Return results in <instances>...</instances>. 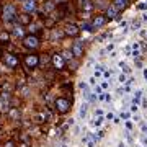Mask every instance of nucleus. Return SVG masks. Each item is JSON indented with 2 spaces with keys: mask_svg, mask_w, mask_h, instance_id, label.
I'll return each mask as SVG.
<instances>
[{
  "mask_svg": "<svg viewBox=\"0 0 147 147\" xmlns=\"http://www.w3.org/2000/svg\"><path fill=\"white\" fill-rule=\"evenodd\" d=\"M53 64L56 69H64L65 67V61H64V57L61 56V54H56V56H53Z\"/></svg>",
  "mask_w": 147,
  "mask_h": 147,
  "instance_id": "0eeeda50",
  "label": "nucleus"
},
{
  "mask_svg": "<svg viewBox=\"0 0 147 147\" xmlns=\"http://www.w3.org/2000/svg\"><path fill=\"white\" fill-rule=\"evenodd\" d=\"M5 64H8L10 67H15V65H18V57L8 54V56H5Z\"/></svg>",
  "mask_w": 147,
  "mask_h": 147,
  "instance_id": "9d476101",
  "label": "nucleus"
},
{
  "mask_svg": "<svg viewBox=\"0 0 147 147\" xmlns=\"http://www.w3.org/2000/svg\"><path fill=\"white\" fill-rule=\"evenodd\" d=\"M13 34H15V36H18V38H23V30H21V26L15 28V31H13Z\"/></svg>",
  "mask_w": 147,
  "mask_h": 147,
  "instance_id": "a211bd4d",
  "label": "nucleus"
},
{
  "mask_svg": "<svg viewBox=\"0 0 147 147\" xmlns=\"http://www.w3.org/2000/svg\"><path fill=\"white\" fill-rule=\"evenodd\" d=\"M85 113H87V105H82V110H80V116L84 118V116H85Z\"/></svg>",
  "mask_w": 147,
  "mask_h": 147,
  "instance_id": "5701e85b",
  "label": "nucleus"
},
{
  "mask_svg": "<svg viewBox=\"0 0 147 147\" xmlns=\"http://www.w3.org/2000/svg\"><path fill=\"white\" fill-rule=\"evenodd\" d=\"M70 103L72 101H69L67 98H57V100L54 101V106H56V110L59 111V113H67L69 108H70Z\"/></svg>",
  "mask_w": 147,
  "mask_h": 147,
  "instance_id": "f257e3e1",
  "label": "nucleus"
},
{
  "mask_svg": "<svg viewBox=\"0 0 147 147\" xmlns=\"http://www.w3.org/2000/svg\"><path fill=\"white\" fill-rule=\"evenodd\" d=\"M0 41H8V33H2L0 34Z\"/></svg>",
  "mask_w": 147,
  "mask_h": 147,
  "instance_id": "4be33fe9",
  "label": "nucleus"
},
{
  "mask_svg": "<svg viewBox=\"0 0 147 147\" xmlns=\"http://www.w3.org/2000/svg\"><path fill=\"white\" fill-rule=\"evenodd\" d=\"M72 56H75V57H82V54H84V47H82V44L80 42H74L72 44Z\"/></svg>",
  "mask_w": 147,
  "mask_h": 147,
  "instance_id": "6e6552de",
  "label": "nucleus"
},
{
  "mask_svg": "<svg viewBox=\"0 0 147 147\" xmlns=\"http://www.w3.org/2000/svg\"><path fill=\"white\" fill-rule=\"evenodd\" d=\"M18 21H20L21 25H28V23H31V16L28 15V13H23V15L18 16Z\"/></svg>",
  "mask_w": 147,
  "mask_h": 147,
  "instance_id": "ddd939ff",
  "label": "nucleus"
},
{
  "mask_svg": "<svg viewBox=\"0 0 147 147\" xmlns=\"http://www.w3.org/2000/svg\"><path fill=\"white\" fill-rule=\"evenodd\" d=\"M54 8H56V3H54L53 0H47L46 3H44V7H42V10H44V13H49V11H53Z\"/></svg>",
  "mask_w": 147,
  "mask_h": 147,
  "instance_id": "9b49d317",
  "label": "nucleus"
},
{
  "mask_svg": "<svg viewBox=\"0 0 147 147\" xmlns=\"http://www.w3.org/2000/svg\"><path fill=\"white\" fill-rule=\"evenodd\" d=\"M127 5V0H115V8L116 10H119V8H124V7Z\"/></svg>",
  "mask_w": 147,
  "mask_h": 147,
  "instance_id": "4468645a",
  "label": "nucleus"
},
{
  "mask_svg": "<svg viewBox=\"0 0 147 147\" xmlns=\"http://www.w3.org/2000/svg\"><path fill=\"white\" fill-rule=\"evenodd\" d=\"M62 57H64V61H65V59H70V57H72V53H70V51H64Z\"/></svg>",
  "mask_w": 147,
  "mask_h": 147,
  "instance_id": "412c9836",
  "label": "nucleus"
},
{
  "mask_svg": "<svg viewBox=\"0 0 147 147\" xmlns=\"http://www.w3.org/2000/svg\"><path fill=\"white\" fill-rule=\"evenodd\" d=\"M62 147H65V146H62Z\"/></svg>",
  "mask_w": 147,
  "mask_h": 147,
  "instance_id": "cd10ccee",
  "label": "nucleus"
},
{
  "mask_svg": "<svg viewBox=\"0 0 147 147\" xmlns=\"http://www.w3.org/2000/svg\"><path fill=\"white\" fill-rule=\"evenodd\" d=\"M16 18H18L16 8L13 5H7L5 8H3V20L5 21H15Z\"/></svg>",
  "mask_w": 147,
  "mask_h": 147,
  "instance_id": "f03ea898",
  "label": "nucleus"
},
{
  "mask_svg": "<svg viewBox=\"0 0 147 147\" xmlns=\"http://www.w3.org/2000/svg\"><path fill=\"white\" fill-rule=\"evenodd\" d=\"M5 147H15V142H13V141H8V142L5 144Z\"/></svg>",
  "mask_w": 147,
  "mask_h": 147,
  "instance_id": "393cba45",
  "label": "nucleus"
},
{
  "mask_svg": "<svg viewBox=\"0 0 147 147\" xmlns=\"http://www.w3.org/2000/svg\"><path fill=\"white\" fill-rule=\"evenodd\" d=\"M0 111L2 113H8L10 111V95L7 92L0 93Z\"/></svg>",
  "mask_w": 147,
  "mask_h": 147,
  "instance_id": "7ed1b4c3",
  "label": "nucleus"
},
{
  "mask_svg": "<svg viewBox=\"0 0 147 147\" xmlns=\"http://www.w3.org/2000/svg\"><path fill=\"white\" fill-rule=\"evenodd\" d=\"M10 116L15 119V118H18V110L16 108H10Z\"/></svg>",
  "mask_w": 147,
  "mask_h": 147,
  "instance_id": "6ab92c4d",
  "label": "nucleus"
},
{
  "mask_svg": "<svg viewBox=\"0 0 147 147\" xmlns=\"http://www.w3.org/2000/svg\"><path fill=\"white\" fill-rule=\"evenodd\" d=\"M79 33H80V30H79V26H75V25H67L65 26V30H64V34H67V36H79Z\"/></svg>",
  "mask_w": 147,
  "mask_h": 147,
  "instance_id": "423d86ee",
  "label": "nucleus"
},
{
  "mask_svg": "<svg viewBox=\"0 0 147 147\" xmlns=\"http://www.w3.org/2000/svg\"><path fill=\"white\" fill-rule=\"evenodd\" d=\"M25 64L31 69L36 67L38 64H39V56H36V54H28V56H25Z\"/></svg>",
  "mask_w": 147,
  "mask_h": 147,
  "instance_id": "39448f33",
  "label": "nucleus"
},
{
  "mask_svg": "<svg viewBox=\"0 0 147 147\" xmlns=\"http://www.w3.org/2000/svg\"><path fill=\"white\" fill-rule=\"evenodd\" d=\"M62 36H64V31H62V30H54V31H53V38H57V39H61Z\"/></svg>",
  "mask_w": 147,
  "mask_h": 147,
  "instance_id": "f3484780",
  "label": "nucleus"
},
{
  "mask_svg": "<svg viewBox=\"0 0 147 147\" xmlns=\"http://www.w3.org/2000/svg\"><path fill=\"white\" fill-rule=\"evenodd\" d=\"M82 30H85V31H93V26L90 23H85V25H82Z\"/></svg>",
  "mask_w": 147,
  "mask_h": 147,
  "instance_id": "aec40b11",
  "label": "nucleus"
},
{
  "mask_svg": "<svg viewBox=\"0 0 147 147\" xmlns=\"http://www.w3.org/2000/svg\"><path fill=\"white\" fill-rule=\"evenodd\" d=\"M80 5H82V8H85V10H92L90 0H80Z\"/></svg>",
  "mask_w": 147,
  "mask_h": 147,
  "instance_id": "dca6fc26",
  "label": "nucleus"
},
{
  "mask_svg": "<svg viewBox=\"0 0 147 147\" xmlns=\"http://www.w3.org/2000/svg\"><path fill=\"white\" fill-rule=\"evenodd\" d=\"M101 121H103V119H101V118H98V119L95 121V124H96V126H100V124H101Z\"/></svg>",
  "mask_w": 147,
  "mask_h": 147,
  "instance_id": "a878e982",
  "label": "nucleus"
},
{
  "mask_svg": "<svg viewBox=\"0 0 147 147\" xmlns=\"http://www.w3.org/2000/svg\"><path fill=\"white\" fill-rule=\"evenodd\" d=\"M23 42H25V46L28 49H36L39 46V38L36 34H30V36H25L23 38Z\"/></svg>",
  "mask_w": 147,
  "mask_h": 147,
  "instance_id": "20e7f679",
  "label": "nucleus"
},
{
  "mask_svg": "<svg viewBox=\"0 0 147 147\" xmlns=\"http://www.w3.org/2000/svg\"><path fill=\"white\" fill-rule=\"evenodd\" d=\"M105 23H106V16L98 15V16H95V18H93V23H92V26H93V28H100V26H103Z\"/></svg>",
  "mask_w": 147,
  "mask_h": 147,
  "instance_id": "1a4fd4ad",
  "label": "nucleus"
},
{
  "mask_svg": "<svg viewBox=\"0 0 147 147\" xmlns=\"http://www.w3.org/2000/svg\"><path fill=\"white\" fill-rule=\"evenodd\" d=\"M0 10H2V7H0Z\"/></svg>",
  "mask_w": 147,
  "mask_h": 147,
  "instance_id": "bb28decb",
  "label": "nucleus"
},
{
  "mask_svg": "<svg viewBox=\"0 0 147 147\" xmlns=\"http://www.w3.org/2000/svg\"><path fill=\"white\" fill-rule=\"evenodd\" d=\"M106 13H108V18H115V16H116V13H118V10H116L115 7L111 5V7H108V10H106Z\"/></svg>",
  "mask_w": 147,
  "mask_h": 147,
  "instance_id": "2eb2a0df",
  "label": "nucleus"
},
{
  "mask_svg": "<svg viewBox=\"0 0 147 147\" xmlns=\"http://www.w3.org/2000/svg\"><path fill=\"white\" fill-rule=\"evenodd\" d=\"M25 10L26 11H34L36 10V2H34V0H26V2H25Z\"/></svg>",
  "mask_w": 147,
  "mask_h": 147,
  "instance_id": "f8f14e48",
  "label": "nucleus"
},
{
  "mask_svg": "<svg viewBox=\"0 0 147 147\" xmlns=\"http://www.w3.org/2000/svg\"><path fill=\"white\" fill-rule=\"evenodd\" d=\"M39 62H42V64H47V62H49V57H46V56H44V57H39Z\"/></svg>",
  "mask_w": 147,
  "mask_h": 147,
  "instance_id": "b1692460",
  "label": "nucleus"
}]
</instances>
